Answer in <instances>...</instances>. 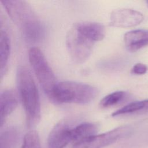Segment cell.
<instances>
[{
    "label": "cell",
    "instance_id": "8992f818",
    "mask_svg": "<svg viewBox=\"0 0 148 148\" xmlns=\"http://www.w3.org/2000/svg\"><path fill=\"white\" fill-rule=\"evenodd\" d=\"M132 131V127L127 125H121L76 142L71 148H103L130 136Z\"/></svg>",
    "mask_w": 148,
    "mask_h": 148
},
{
    "label": "cell",
    "instance_id": "3957f363",
    "mask_svg": "<svg viewBox=\"0 0 148 148\" xmlns=\"http://www.w3.org/2000/svg\"><path fill=\"white\" fill-rule=\"evenodd\" d=\"M98 93V89L91 85L64 81L57 83L50 98L53 102L59 103L87 104L95 98Z\"/></svg>",
    "mask_w": 148,
    "mask_h": 148
},
{
    "label": "cell",
    "instance_id": "ba28073f",
    "mask_svg": "<svg viewBox=\"0 0 148 148\" xmlns=\"http://www.w3.org/2000/svg\"><path fill=\"white\" fill-rule=\"evenodd\" d=\"M144 20L143 14L137 10L121 8L113 10L110 15V25L116 27H132L140 24Z\"/></svg>",
    "mask_w": 148,
    "mask_h": 148
},
{
    "label": "cell",
    "instance_id": "e0dca14e",
    "mask_svg": "<svg viewBox=\"0 0 148 148\" xmlns=\"http://www.w3.org/2000/svg\"><path fill=\"white\" fill-rule=\"evenodd\" d=\"M21 148H40V138L38 132L34 130L28 132L24 137Z\"/></svg>",
    "mask_w": 148,
    "mask_h": 148
},
{
    "label": "cell",
    "instance_id": "7c38bea8",
    "mask_svg": "<svg viewBox=\"0 0 148 148\" xmlns=\"http://www.w3.org/2000/svg\"><path fill=\"white\" fill-rule=\"evenodd\" d=\"M98 125L94 123L84 122L73 127L71 131L72 142L74 143L96 135Z\"/></svg>",
    "mask_w": 148,
    "mask_h": 148
},
{
    "label": "cell",
    "instance_id": "7a4b0ae2",
    "mask_svg": "<svg viewBox=\"0 0 148 148\" xmlns=\"http://www.w3.org/2000/svg\"><path fill=\"white\" fill-rule=\"evenodd\" d=\"M17 85L20 100L25 114L27 126L31 129L40 119V102L38 88L31 73L25 66H20L16 74Z\"/></svg>",
    "mask_w": 148,
    "mask_h": 148
},
{
    "label": "cell",
    "instance_id": "277c9868",
    "mask_svg": "<svg viewBox=\"0 0 148 148\" xmlns=\"http://www.w3.org/2000/svg\"><path fill=\"white\" fill-rule=\"evenodd\" d=\"M28 58L40 86L46 94L50 98L58 83L44 54L39 48L33 47L29 50Z\"/></svg>",
    "mask_w": 148,
    "mask_h": 148
},
{
    "label": "cell",
    "instance_id": "5bb4252c",
    "mask_svg": "<svg viewBox=\"0 0 148 148\" xmlns=\"http://www.w3.org/2000/svg\"><path fill=\"white\" fill-rule=\"evenodd\" d=\"M148 112V99L135 101L128 103L112 113V116L132 114L135 113Z\"/></svg>",
    "mask_w": 148,
    "mask_h": 148
},
{
    "label": "cell",
    "instance_id": "9a60e30c",
    "mask_svg": "<svg viewBox=\"0 0 148 148\" xmlns=\"http://www.w3.org/2000/svg\"><path fill=\"white\" fill-rule=\"evenodd\" d=\"M127 94L123 91H116L105 96L99 102V106L102 108H108L116 105L123 101Z\"/></svg>",
    "mask_w": 148,
    "mask_h": 148
},
{
    "label": "cell",
    "instance_id": "2e32d148",
    "mask_svg": "<svg viewBox=\"0 0 148 148\" xmlns=\"http://www.w3.org/2000/svg\"><path fill=\"white\" fill-rule=\"evenodd\" d=\"M18 131L10 127L1 133L0 136V148H13L18 139Z\"/></svg>",
    "mask_w": 148,
    "mask_h": 148
},
{
    "label": "cell",
    "instance_id": "9c48e42d",
    "mask_svg": "<svg viewBox=\"0 0 148 148\" xmlns=\"http://www.w3.org/2000/svg\"><path fill=\"white\" fill-rule=\"evenodd\" d=\"M82 34L95 42L101 40L105 35V28L102 24L94 21H82L73 25Z\"/></svg>",
    "mask_w": 148,
    "mask_h": 148
},
{
    "label": "cell",
    "instance_id": "5b68a950",
    "mask_svg": "<svg viewBox=\"0 0 148 148\" xmlns=\"http://www.w3.org/2000/svg\"><path fill=\"white\" fill-rule=\"evenodd\" d=\"M73 25L66 36V45L71 59L76 63L85 62L91 55L94 45Z\"/></svg>",
    "mask_w": 148,
    "mask_h": 148
},
{
    "label": "cell",
    "instance_id": "8fae6325",
    "mask_svg": "<svg viewBox=\"0 0 148 148\" xmlns=\"http://www.w3.org/2000/svg\"><path fill=\"white\" fill-rule=\"evenodd\" d=\"M18 104L17 95L12 90H6L0 95V126L2 127L8 116L16 109Z\"/></svg>",
    "mask_w": 148,
    "mask_h": 148
},
{
    "label": "cell",
    "instance_id": "ac0fdd59",
    "mask_svg": "<svg viewBox=\"0 0 148 148\" xmlns=\"http://www.w3.org/2000/svg\"><path fill=\"white\" fill-rule=\"evenodd\" d=\"M147 71L148 67L146 65L142 63H137L131 69V73L135 75H143Z\"/></svg>",
    "mask_w": 148,
    "mask_h": 148
},
{
    "label": "cell",
    "instance_id": "d6986e66",
    "mask_svg": "<svg viewBox=\"0 0 148 148\" xmlns=\"http://www.w3.org/2000/svg\"><path fill=\"white\" fill-rule=\"evenodd\" d=\"M146 3H147V7H148V1H146Z\"/></svg>",
    "mask_w": 148,
    "mask_h": 148
},
{
    "label": "cell",
    "instance_id": "4fadbf2b",
    "mask_svg": "<svg viewBox=\"0 0 148 148\" xmlns=\"http://www.w3.org/2000/svg\"><path fill=\"white\" fill-rule=\"evenodd\" d=\"M10 53V39L6 29L1 27L0 33L1 77L6 73Z\"/></svg>",
    "mask_w": 148,
    "mask_h": 148
},
{
    "label": "cell",
    "instance_id": "52a82bcc",
    "mask_svg": "<svg viewBox=\"0 0 148 148\" xmlns=\"http://www.w3.org/2000/svg\"><path fill=\"white\" fill-rule=\"evenodd\" d=\"M73 127L69 120L64 119L57 123L51 130L47 139L49 148H64L72 142Z\"/></svg>",
    "mask_w": 148,
    "mask_h": 148
},
{
    "label": "cell",
    "instance_id": "6da1fadb",
    "mask_svg": "<svg viewBox=\"0 0 148 148\" xmlns=\"http://www.w3.org/2000/svg\"><path fill=\"white\" fill-rule=\"evenodd\" d=\"M1 3L27 41L35 43L41 40L44 35V27L27 2L21 0H2Z\"/></svg>",
    "mask_w": 148,
    "mask_h": 148
},
{
    "label": "cell",
    "instance_id": "30bf717a",
    "mask_svg": "<svg viewBox=\"0 0 148 148\" xmlns=\"http://www.w3.org/2000/svg\"><path fill=\"white\" fill-rule=\"evenodd\" d=\"M124 42L128 51H138L148 45V30L135 29L128 31L124 35Z\"/></svg>",
    "mask_w": 148,
    "mask_h": 148
}]
</instances>
